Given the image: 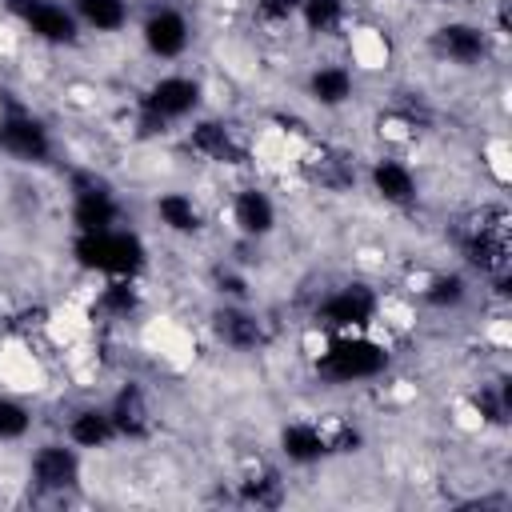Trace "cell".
Returning <instances> with one entry per match:
<instances>
[{
    "label": "cell",
    "instance_id": "6da1fadb",
    "mask_svg": "<svg viewBox=\"0 0 512 512\" xmlns=\"http://www.w3.org/2000/svg\"><path fill=\"white\" fill-rule=\"evenodd\" d=\"M392 368V348L388 340L368 332H340V336H320V352L312 360V372L324 388H360L384 380Z\"/></svg>",
    "mask_w": 512,
    "mask_h": 512
},
{
    "label": "cell",
    "instance_id": "7a4b0ae2",
    "mask_svg": "<svg viewBox=\"0 0 512 512\" xmlns=\"http://www.w3.org/2000/svg\"><path fill=\"white\" fill-rule=\"evenodd\" d=\"M204 108V80L192 72H160L136 92V140H160Z\"/></svg>",
    "mask_w": 512,
    "mask_h": 512
},
{
    "label": "cell",
    "instance_id": "3957f363",
    "mask_svg": "<svg viewBox=\"0 0 512 512\" xmlns=\"http://www.w3.org/2000/svg\"><path fill=\"white\" fill-rule=\"evenodd\" d=\"M68 256L80 272L100 276V280H108V276H144L148 264H152L148 240L128 224L100 228V232H72Z\"/></svg>",
    "mask_w": 512,
    "mask_h": 512
},
{
    "label": "cell",
    "instance_id": "277c9868",
    "mask_svg": "<svg viewBox=\"0 0 512 512\" xmlns=\"http://www.w3.org/2000/svg\"><path fill=\"white\" fill-rule=\"evenodd\" d=\"M384 312V292L368 280H340L316 292L308 320L312 332L320 336H340V332H368L380 324Z\"/></svg>",
    "mask_w": 512,
    "mask_h": 512
},
{
    "label": "cell",
    "instance_id": "5b68a950",
    "mask_svg": "<svg viewBox=\"0 0 512 512\" xmlns=\"http://www.w3.org/2000/svg\"><path fill=\"white\" fill-rule=\"evenodd\" d=\"M496 32L484 24V20H468V16H456V20H440L432 32H428V52L448 64V68H484L492 56H496Z\"/></svg>",
    "mask_w": 512,
    "mask_h": 512
},
{
    "label": "cell",
    "instance_id": "8992f818",
    "mask_svg": "<svg viewBox=\"0 0 512 512\" xmlns=\"http://www.w3.org/2000/svg\"><path fill=\"white\" fill-rule=\"evenodd\" d=\"M0 156L20 164V168H44L56 156V136L48 120H40L24 104H4L0 108Z\"/></svg>",
    "mask_w": 512,
    "mask_h": 512
},
{
    "label": "cell",
    "instance_id": "52a82bcc",
    "mask_svg": "<svg viewBox=\"0 0 512 512\" xmlns=\"http://www.w3.org/2000/svg\"><path fill=\"white\" fill-rule=\"evenodd\" d=\"M24 480H28V488L40 492V496L76 492L80 480H84V452H80L76 444H68L64 436L44 440V444L32 448L28 468H24Z\"/></svg>",
    "mask_w": 512,
    "mask_h": 512
},
{
    "label": "cell",
    "instance_id": "ba28073f",
    "mask_svg": "<svg viewBox=\"0 0 512 512\" xmlns=\"http://www.w3.org/2000/svg\"><path fill=\"white\" fill-rule=\"evenodd\" d=\"M8 16L44 48H76L84 40V28L64 0H4Z\"/></svg>",
    "mask_w": 512,
    "mask_h": 512
},
{
    "label": "cell",
    "instance_id": "9c48e42d",
    "mask_svg": "<svg viewBox=\"0 0 512 512\" xmlns=\"http://www.w3.org/2000/svg\"><path fill=\"white\" fill-rule=\"evenodd\" d=\"M184 148H188V156H196L200 164H212V168H248L256 160L248 140L224 116H196L184 128Z\"/></svg>",
    "mask_w": 512,
    "mask_h": 512
},
{
    "label": "cell",
    "instance_id": "30bf717a",
    "mask_svg": "<svg viewBox=\"0 0 512 512\" xmlns=\"http://www.w3.org/2000/svg\"><path fill=\"white\" fill-rule=\"evenodd\" d=\"M140 36V48L148 60H160V64H176L188 56L192 40H196V24L188 20L184 8L176 4H152L136 28Z\"/></svg>",
    "mask_w": 512,
    "mask_h": 512
},
{
    "label": "cell",
    "instance_id": "8fae6325",
    "mask_svg": "<svg viewBox=\"0 0 512 512\" xmlns=\"http://www.w3.org/2000/svg\"><path fill=\"white\" fill-rule=\"evenodd\" d=\"M208 328L216 336V344H224L232 356H256L272 332H268V320L248 304V300H224L208 312Z\"/></svg>",
    "mask_w": 512,
    "mask_h": 512
},
{
    "label": "cell",
    "instance_id": "7c38bea8",
    "mask_svg": "<svg viewBox=\"0 0 512 512\" xmlns=\"http://www.w3.org/2000/svg\"><path fill=\"white\" fill-rule=\"evenodd\" d=\"M104 408L112 416L116 440H124V444H148L156 436V408H152V396L144 392L140 380H120Z\"/></svg>",
    "mask_w": 512,
    "mask_h": 512
},
{
    "label": "cell",
    "instance_id": "4fadbf2b",
    "mask_svg": "<svg viewBox=\"0 0 512 512\" xmlns=\"http://www.w3.org/2000/svg\"><path fill=\"white\" fill-rule=\"evenodd\" d=\"M368 188H372V196L384 204V208H396V212H408V208H416L420 204V196H424V184H420V176H416V168L404 160V156H376V160H368Z\"/></svg>",
    "mask_w": 512,
    "mask_h": 512
},
{
    "label": "cell",
    "instance_id": "5bb4252c",
    "mask_svg": "<svg viewBox=\"0 0 512 512\" xmlns=\"http://www.w3.org/2000/svg\"><path fill=\"white\" fill-rule=\"evenodd\" d=\"M228 216H232V228L240 240L256 244V240H268L276 228H280V208L272 200L268 188L260 184H244L228 196Z\"/></svg>",
    "mask_w": 512,
    "mask_h": 512
},
{
    "label": "cell",
    "instance_id": "9a60e30c",
    "mask_svg": "<svg viewBox=\"0 0 512 512\" xmlns=\"http://www.w3.org/2000/svg\"><path fill=\"white\" fill-rule=\"evenodd\" d=\"M356 88V68H348L344 60H324L304 72V96L320 112H344L356 100Z\"/></svg>",
    "mask_w": 512,
    "mask_h": 512
},
{
    "label": "cell",
    "instance_id": "2e32d148",
    "mask_svg": "<svg viewBox=\"0 0 512 512\" xmlns=\"http://www.w3.org/2000/svg\"><path fill=\"white\" fill-rule=\"evenodd\" d=\"M152 220H156L160 232H168L176 240H192V236L204 232L208 216H204V204H200L196 192H188V188H160L152 196Z\"/></svg>",
    "mask_w": 512,
    "mask_h": 512
},
{
    "label": "cell",
    "instance_id": "e0dca14e",
    "mask_svg": "<svg viewBox=\"0 0 512 512\" xmlns=\"http://www.w3.org/2000/svg\"><path fill=\"white\" fill-rule=\"evenodd\" d=\"M276 448L288 464L296 468H316L324 460H332L328 452V436H324V424L312 420V416H292L276 428Z\"/></svg>",
    "mask_w": 512,
    "mask_h": 512
},
{
    "label": "cell",
    "instance_id": "ac0fdd59",
    "mask_svg": "<svg viewBox=\"0 0 512 512\" xmlns=\"http://www.w3.org/2000/svg\"><path fill=\"white\" fill-rule=\"evenodd\" d=\"M60 436H64L68 444H76L80 452H104V448L120 444V440H116V428H112L108 408H104V404H96V400L72 404V408H68V416L60 420Z\"/></svg>",
    "mask_w": 512,
    "mask_h": 512
},
{
    "label": "cell",
    "instance_id": "d6986e66",
    "mask_svg": "<svg viewBox=\"0 0 512 512\" xmlns=\"http://www.w3.org/2000/svg\"><path fill=\"white\" fill-rule=\"evenodd\" d=\"M416 296H420V304L432 308V312H456V308H464V304L472 300V284H468L464 272L440 268V272H432V276L420 280Z\"/></svg>",
    "mask_w": 512,
    "mask_h": 512
},
{
    "label": "cell",
    "instance_id": "ffe728a7",
    "mask_svg": "<svg viewBox=\"0 0 512 512\" xmlns=\"http://www.w3.org/2000/svg\"><path fill=\"white\" fill-rule=\"evenodd\" d=\"M236 496H240L244 504H256V508H280V504L288 500V484L280 480V472H276L272 464L256 460V464H248L244 476L236 480Z\"/></svg>",
    "mask_w": 512,
    "mask_h": 512
},
{
    "label": "cell",
    "instance_id": "44dd1931",
    "mask_svg": "<svg viewBox=\"0 0 512 512\" xmlns=\"http://www.w3.org/2000/svg\"><path fill=\"white\" fill-rule=\"evenodd\" d=\"M80 28L96 36H116L132 24V0H68Z\"/></svg>",
    "mask_w": 512,
    "mask_h": 512
},
{
    "label": "cell",
    "instance_id": "7402d4cb",
    "mask_svg": "<svg viewBox=\"0 0 512 512\" xmlns=\"http://www.w3.org/2000/svg\"><path fill=\"white\" fill-rule=\"evenodd\" d=\"M296 24H300L304 36H312V40L336 36V32L348 24V0H300Z\"/></svg>",
    "mask_w": 512,
    "mask_h": 512
},
{
    "label": "cell",
    "instance_id": "603a6c76",
    "mask_svg": "<svg viewBox=\"0 0 512 512\" xmlns=\"http://www.w3.org/2000/svg\"><path fill=\"white\" fill-rule=\"evenodd\" d=\"M36 428V412L12 396V392H0V444H24Z\"/></svg>",
    "mask_w": 512,
    "mask_h": 512
},
{
    "label": "cell",
    "instance_id": "cb8c5ba5",
    "mask_svg": "<svg viewBox=\"0 0 512 512\" xmlns=\"http://www.w3.org/2000/svg\"><path fill=\"white\" fill-rule=\"evenodd\" d=\"M416 4H440V0H416Z\"/></svg>",
    "mask_w": 512,
    "mask_h": 512
}]
</instances>
